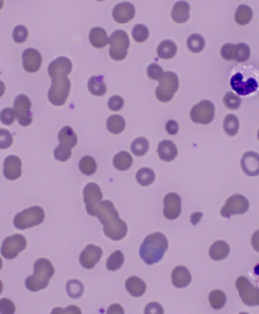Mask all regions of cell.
Listing matches in <instances>:
<instances>
[{"instance_id": "cell-6", "label": "cell", "mask_w": 259, "mask_h": 314, "mask_svg": "<svg viewBox=\"0 0 259 314\" xmlns=\"http://www.w3.org/2000/svg\"><path fill=\"white\" fill-rule=\"evenodd\" d=\"M159 85L156 88L155 95L161 102H168L174 96V93L178 90L179 80L174 72H164L161 78L158 80Z\"/></svg>"}, {"instance_id": "cell-8", "label": "cell", "mask_w": 259, "mask_h": 314, "mask_svg": "<svg viewBox=\"0 0 259 314\" xmlns=\"http://www.w3.org/2000/svg\"><path fill=\"white\" fill-rule=\"evenodd\" d=\"M236 288L242 302L248 306L259 305V290L254 287L246 277H239L236 281Z\"/></svg>"}, {"instance_id": "cell-23", "label": "cell", "mask_w": 259, "mask_h": 314, "mask_svg": "<svg viewBox=\"0 0 259 314\" xmlns=\"http://www.w3.org/2000/svg\"><path fill=\"white\" fill-rule=\"evenodd\" d=\"M189 4L186 1H177L173 6L171 17L177 23H184L189 18Z\"/></svg>"}, {"instance_id": "cell-50", "label": "cell", "mask_w": 259, "mask_h": 314, "mask_svg": "<svg viewBox=\"0 0 259 314\" xmlns=\"http://www.w3.org/2000/svg\"><path fill=\"white\" fill-rule=\"evenodd\" d=\"M164 71L162 69L161 66H159L158 64H150L147 68V74L149 78L153 79V80H159L161 78V76L163 75Z\"/></svg>"}, {"instance_id": "cell-20", "label": "cell", "mask_w": 259, "mask_h": 314, "mask_svg": "<svg viewBox=\"0 0 259 314\" xmlns=\"http://www.w3.org/2000/svg\"><path fill=\"white\" fill-rule=\"evenodd\" d=\"M3 174L9 180H15L21 175V160L15 155L6 157L3 164Z\"/></svg>"}, {"instance_id": "cell-56", "label": "cell", "mask_w": 259, "mask_h": 314, "mask_svg": "<svg viewBox=\"0 0 259 314\" xmlns=\"http://www.w3.org/2000/svg\"><path fill=\"white\" fill-rule=\"evenodd\" d=\"M106 314H125V311H124V308L120 304L114 303L108 307Z\"/></svg>"}, {"instance_id": "cell-4", "label": "cell", "mask_w": 259, "mask_h": 314, "mask_svg": "<svg viewBox=\"0 0 259 314\" xmlns=\"http://www.w3.org/2000/svg\"><path fill=\"white\" fill-rule=\"evenodd\" d=\"M44 219L45 212L43 208L39 206H34L16 214L13 219V224L15 228L24 230L40 225L41 223H43Z\"/></svg>"}, {"instance_id": "cell-18", "label": "cell", "mask_w": 259, "mask_h": 314, "mask_svg": "<svg viewBox=\"0 0 259 314\" xmlns=\"http://www.w3.org/2000/svg\"><path fill=\"white\" fill-rule=\"evenodd\" d=\"M42 55L36 49L28 48L22 53V66L24 70L30 73L39 71L42 65Z\"/></svg>"}, {"instance_id": "cell-25", "label": "cell", "mask_w": 259, "mask_h": 314, "mask_svg": "<svg viewBox=\"0 0 259 314\" xmlns=\"http://www.w3.org/2000/svg\"><path fill=\"white\" fill-rule=\"evenodd\" d=\"M58 140L60 142V145L68 149H72L77 145V136L73 129L69 126H65L61 129L58 134Z\"/></svg>"}, {"instance_id": "cell-54", "label": "cell", "mask_w": 259, "mask_h": 314, "mask_svg": "<svg viewBox=\"0 0 259 314\" xmlns=\"http://www.w3.org/2000/svg\"><path fill=\"white\" fill-rule=\"evenodd\" d=\"M145 314H164V309L162 305L158 302H151L149 303L144 310Z\"/></svg>"}, {"instance_id": "cell-45", "label": "cell", "mask_w": 259, "mask_h": 314, "mask_svg": "<svg viewBox=\"0 0 259 314\" xmlns=\"http://www.w3.org/2000/svg\"><path fill=\"white\" fill-rule=\"evenodd\" d=\"M12 37L15 43L21 44L24 43L28 37V31L24 25H17L12 32Z\"/></svg>"}, {"instance_id": "cell-24", "label": "cell", "mask_w": 259, "mask_h": 314, "mask_svg": "<svg viewBox=\"0 0 259 314\" xmlns=\"http://www.w3.org/2000/svg\"><path fill=\"white\" fill-rule=\"evenodd\" d=\"M230 253V246L224 240H218L209 249V255L214 260L225 259Z\"/></svg>"}, {"instance_id": "cell-21", "label": "cell", "mask_w": 259, "mask_h": 314, "mask_svg": "<svg viewBox=\"0 0 259 314\" xmlns=\"http://www.w3.org/2000/svg\"><path fill=\"white\" fill-rule=\"evenodd\" d=\"M241 167L249 176H257L259 174V155L254 151L246 152L241 159Z\"/></svg>"}, {"instance_id": "cell-53", "label": "cell", "mask_w": 259, "mask_h": 314, "mask_svg": "<svg viewBox=\"0 0 259 314\" xmlns=\"http://www.w3.org/2000/svg\"><path fill=\"white\" fill-rule=\"evenodd\" d=\"M51 314H82L79 307L76 305H69L68 307L61 308V307H56L52 310Z\"/></svg>"}, {"instance_id": "cell-17", "label": "cell", "mask_w": 259, "mask_h": 314, "mask_svg": "<svg viewBox=\"0 0 259 314\" xmlns=\"http://www.w3.org/2000/svg\"><path fill=\"white\" fill-rule=\"evenodd\" d=\"M181 213V198L178 194L169 193L164 198L163 214L166 219L175 220Z\"/></svg>"}, {"instance_id": "cell-9", "label": "cell", "mask_w": 259, "mask_h": 314, "mask_svg": "<svg viewBox=\"0 0 259 314\" xmlns=\"http://www.w3.org/2000/svg\"><path fill=\"white\" fill-rule=\"evenodd\" d=\"M215 118V106L210 100H202L192 107L190 111V119L192 122L202 125H208Z\"/></svg>"}, {"instance_id": "cell-36", "label": "cell", "mask_w": 259, "mask_h": 314, "mask_svg": "<svg viewBox=\"0 0 259 314\" xmlns=\"http://www.w3.org/2000/svg\"><path fill=\"white\" fill-rule=\"evenodd\" d=\"M209 301L214 309L219 310L225 306L227 302V297L222 290H214L209 295Z\"/></svg>"}, {"instance_id": "cell-28", "label": "cell", "mask_w": 259, "mask_h": 314, "mask_svg": "<svg viewBox=\"0 0 259 314\" xmlns=\"http://www.w3.org/2000/svg\"><path fill=\"white\" fill-rule=\"evenodd\" d=\"M126 289L133 297H140L146 292V284L138 277H130L126 281Z\"/></svg>"}, {"instance_id": "cell-15", "label": "cell", "mask_w": 259, "mask_h": 314, "mask_svg": "<svg viewBox=\"0 0 259 314\" xmlns=\"http://www.w3.org/2000/svg\"><path fill=\"white\" fill-rule=\"evenodd\" d=\"M231 86L239 95H248L253 93L258 88V83L255 79L249 78L243 81V75L241 73L235 74L231 78Z\"/></svg>"}, {"instance_id": "cell-33", "label": "cell", "mask_w": 259, "mask_h": 314, "mask_svg": "<svg viewBox=\"0 0 259 314\" xmlns=\"http://www.w3.org/2000/svg\"><path fill=\"white\" fill-rule=\"evenodd\" d=\"M252 16H253V12L251 8L248 5L241 4L236 10L235 21L239 25H246L251 21Z\"/></svg>"}, {"instance_id": "cell-44", "label": "cell", "mask_w": 259, "mask_h": 314, "mask_svg": "<svg viewBox=\"0 0 259 314\" xmlns=\"http://www.w3.org/2000/svg\"><path fill=\"white\" fill-rule=\"evenodd\" d=\"M237 48V54L235 60L237 62H245L249 59L250 57V48L247 44L245 43H239L236 45Z\"/></svg>"}, {"instance_id": "cell-12", "label": "cell", "mask_w": 259, "mask_h": 314, "mask_svg": "<svg viewBox=\"0 0 259 314\" xmlns=\"http://www.w3.org/2000/svg\"><path fill=\"white\" fill-rule=\"evenodd\" d=\"M249 209L248 200L242 195H233L225 203L221 209V215L225 218H230L233 215L244 214Z\"/></svg>"}, {"instance_id": "cell-3", "label": "cell", "mask_w": 259, "mask_h": 314, "mask_svg": "<svg viewBox=\"0 0 259 314\" xmlns=\"http://www.w3.org/2000/svg\"><path fill=\"white\" fill-rule=\"evenodd\" d=\"M34 269V275L25 280V287L32 292H37L48 287L51 278L55 274V269L47 258H39L35 263Z\"/></svg>"}, {"instance_id": "cell-32", "label": "cell", "mask_w": 259, "mask_h": 314, "mask_svg": "<svg viewBox=\"0 0 259 314\" xmlns=\"http://www.w3.org/2000/svg\"><path fill=\"white\" fill-rule=\"evenodd\" d=\"M106 128L112 134H120L126 128V121L122 116L112 115L106 121Z\"/></svg>"}, {"instance_id": "cell-10", "label": "cell", "mask_w": 259, "mask_h": 314, "mask_svg": "<svg viewBox=\"0 0 259 314\" xmlns=\"http://www.w3.org/2000/svg\"><path fill=\"white\" fill-rule=\"evenodd\" d=\"M32 102L25 94H19L15 97L13 102V111L20 126H30L33 122V116L31 113Z\"/></svg>"}, {"instance_id": "cell-39", "label": "cell", "mask_w": 259, "mask_h": 314, "mask_svg": "<svg viewBox=\"0 0 259 314\" xmlns=\"http://www.w3.org/2000/svg\"><path fill=\"white\" fill-rule=\"evenodd\" d=\"M224 131L229 136H235L239 131V120L235 115H228L224 119Z\"/></svg>"}, {"instance_id": "cell-46", "label": "cell", "mask_w": 259, "mask_h": 314, "mask_svg": "<svg viewBox=\"0 0 259 314\" xmlns=\"http://www.w3.org/2000/svg\"><path fill=\"white\" fill-rule=\"evenodd\" d=\"M236 54H237L236 45H233V44H230V43L223 45V47L221 49V56L223 57V59H225L227 61L235 60Z\"/></svg>"}, {"instance_id": "cell-29", "label": "cell", "mask_w": 259, "mask_h": 314, "mask_svg": "<svg viewBox=\"0 0 259 314\" xmlns=\"http://www.w3.org/2000/svg\"><path fill=\"white\" fill-rule=\"evenodd\" d=\"M88 90L95 96H102L106 93V85L102 76H92L87 83Z\"/></svg>"}, {"instance_id": "cell-7", "label": "cell", "mask_w": 259, "mask_h": 314, "mask_svg": "<svg viewBox=\"0 0 259 314\" xmlns=\"http://www.w3.org/2000/svg\"><path fill=\"white\" fill-rule=\"evenodd\" d=\"M70 88L71 82L68 77L52 79V85L48 92L50 102L56 107L63 106L68 98Z\"/></svg>"}, {"instance_id": "cell-38", "label": "cell", "mask_w": 259, "mask_h": 314, "mask_svg": "<svg viewBox=\"0 0 259 314\" xmlns=\"http://www.w3.org/2000/svg\"><path fill=\"white\" fill-rule=\"evenodd\" d=\"M66 290L71 298L78 299L82 296L84 287L79 280H69L66 284Z\"/></svg>"}, {"instance_id": "cell-58", "label": "cell", "mask_w": 259, "mask_h": 314, "mask_svg": "<svg viewBox=\"0 0 259 314\" xmlns=\"http://www.w3.org/2000/svg\"><path fill=\"white\" fill-rule=\"evenodd\" d=\"M2 290H3V284H2V282L0 280V294L2 293Z\"/></svg>"}, {"instance_id": "cell-35", "label": "cell", "mask_w": 259, "mask_h": 314, "mask_svg": "<svg viewBox=\"0 0 259 314\" xmlns=\"http://www.w3.org/2000/svg\"><path fill=\"white\" fill-rule=\"evenodd\" d=\"M186 44H187V48L192 53H200L205 49V46H206L205 39L203 38V36L198 34L190 35L187 39Z\"/></svg>"}, {"instance_id": "cell-55", "label": "cell", "mask_w": 259, "mask_h": 314, "mask_svg": "<svg viewBox=\"0 0 259 314\" xmlns=\"http://www.w3.org/2000/svg\"><path fill=\"white\" fill-rule=\"evenodd\" d=\"M165 129H166V131H167L168 134H170V135H176V134L178 133L179 127H178V124H177L176 121L170 120V121H168V122L166 123Z\"/></svg>"}, {"instance_id": "cell-31", "label": "cell", "mask_w": 259, "mask_h": 314, "mask_svg": "<svg viewBox=\"0 0 259 314\" xmlns=\"http://www.w3.org/2000/svg\"><path fill=\"white\" fill-rule=\"evenodd\" d=\"M112 163L118 170L126 171L132 166L133 157L127 151H121L114 155Z\"/></svg>"}, {"instance_id": "cell-59", "label": "cell", "mask_w": 259, "mask_h": 314, "mask_svg": "<svg viewBox=\"0 0 259 314\" xmlns=\"http://www.w3.org/2000/svg\"><path fill=\"white\" fill-rule=\"evenodd\" d=\"M2 6H3V1H2V0H0V9L2 8Z\"/></svg>"}, {"instance_id": "cell-61", "label": "cell", "mask_w": 259, "mask_h": 314, "mask_svg": "<svg viewBox=\"0 0 259 314\" xmlns=\"http://www.w3.org/2000/svg\"><path fill=\"white\" fill-rule=\"evenodd\" d=\"M239 314H249V313H247V312H240V313Z\"/></svg>"}, {"instance_id": "cell-49", "label": "cell", "mask_w": 259, "mask_h": 314, "mask_svg": "<svg viewBox=\"0 0 259 314\" xmlns=\"http://www.w3.org/2000/svg\"><path fill=\"white\" fill-rule=\"evenodd\" d=\"M72 155L71 149H68L62 145H58L54 150V157L59 161H67Z\"/></svg>"}, {"instance_id": "cell-16", "label": "cell", "mask_w": 259, "mask_h": 314, "mask_svg": "<svg viewBox=\"0 0 259 314\" xmlns=\"http://www.w3.org/2000/svg\"><path fill=\"white\" fill-rule=\"evenodd\" d=\"M102 256V249L94 244H89L82 250L79 256V261L84 269H93Z\"/></svg>"}, {"instance_id": "cell-51", "label": "cell", "mask_w": 259, "mask_h": 314, "mask_svg": "<svg viewBox=\"0 0 259 314\" xmlns=\"http://www.w3.org/2000/svg\"><path fill=\"white\" fill-rule=\"evenodd\" d=\"M107 106H108V109L112 112H118V111H121L124 107V99L122 96L120 95H114V96H111L107 102Z\"/></svg>"}, {"instance_id": "cell-40", "label": "cell", "mask_w": 259, "mask_h": 314, "mask_svg": "<svg viewBox=\"0 0 259 314\" xmlns=\"http://www.w3.org/2000/svg\"><path fill=\"white\" fill-rule=\"evenodd\" d=\"M124 261H125V257H124L123 252L121 250H116L107 258L106 268L109 271H118L122 268V266L124 265Z\"/></svg>"}, {"instance_id": "cell-14", "label": "cell", "mask_w": 259, "mask_h": 314, "mask_svg": "<svg viewBox=\"0 0 259 314\" xmlns=\"http://www.w3.org/2000/svg\"><path fill=\"white\" fill-rule=\"evenodd\" d=\"M83 199L85 203L87 212L91 215L94 207L102 201V193L95 182H89L83 189Z\"/></svg>"}, {"instance_id": "cell-5", "label": "cell", "mask_w": 259, "mask_h": 314, "mask_svg": "<svg viewBox=\"0 0 259 314\" xmlns=\"http://www.w3.org/2000/svg\"><path fill=\"white\" fill-rule=\"evenodd\" d=\"M109 56L114 61H122L128 56L130 48V39L125 31L118 30L108 38Z\"/></svg>"}, {"instance_id": "cell-1", "label": "cell", "mask_w": 259, "mask_h": 314, "mask_svg": "<svg viewBox=\"0 0 259 314\" xmlns=\"http://www.w3.org/2000/svg\"><path fill=\"white\" fill-rule=\"evenodd\" d=\"M91 216H95L103 225V232L111 240H122L128 233L127 223L120 218L114 205L108 201H101L97 204Z\"/></svg>"}, {"instance_id": "cell-11", "label": "cell", "mask_w": 259, "mask_h": 314, "mask_svg": "<svg viewBox=\"0 0 259 314\" xmlns=\"http://www.w3.org/2000/svg\"><path fill=\"white\" fill-rule=\"evenodd\" d=\"M26 246V239L20 234H13L4 239L1 245V254L6 259L15 258Z\"/></svg>"}, {"instance_id": "cell-43", "label": "cell", "mask_w": 259, "mask_h": 314, "mask_svg": "<svg viewBox=\"0 0 259 314\" xmlns=\"http://www.w3.org/2000/svg\"><path fill=\"white\" fill-rule=\"evenodd\" d=\"M224 103L229 110H238L241 106V98L234 92H227L224 96Z\"/></svg>"}, {"instance_id": "cell-60", "label": "cell", "mask_w": 259, "mask_h": 314, "mask_svg": "<svg viewBox=\"0 0 259 314\" xmlns=\"http://www.w3.org/2000/svg\"><path fill=\"white\" fill-rule=\"evenodd\" d=\"M2 269V259L0 258V270Z\"/></svg>"}, {"instance_id": "cell-47", "label": "cell", "mask_w": 259, "mask_h": 314, "mask_svg": "<svg viewBox=\"0 0 259 314\" xmlns=\"http://www.w3.org/2000/svg\"><path fill=\"white\" fill-rule=\"evenodd\" d=\"M15 120V114L13 109L10 108H5L1 111L0 113V121L2 124L6 126H10L14 123Z\"/></svg>"}, {"instance_id": "cell-19", "label": "cell", "mask_w": 259, "mask_h": 314, "mask_svg": "<svg viewBox=\"0 0 259 314\" xmlns=\"http://www.w3.org/2000/svg\"><path fill=\"white\" fill-rule=\"evenodd\" d=\"M136 14L135 6L131 2H122L117 4L112 9L113 19L119 23L131 21Z\"/></svg>"}, {"instance_id": "cell-52", "label": "cell", "mask_w": 259, "mask_h": 314, "mask_svg": "<svg viewBox=\"0 0 259 314\" xmlns=\"http://www.w3.org/2000/svg\"><path fill=\"white\" fill-rule=\"evenodd\" d=\"M15 313V305L12 301L7 298L0 300V314Z\"/></svg>"}, {"instance_id": "cell-2", "label": "cell", "mask_w": 259, "mask_h": 314, "mask_svg": "<svg viewBox=\"0 0 259 314\" xmlns=\"http://www.w3.org/2000/svg\"><path fill=\"white\" fill-rule=\"evenodd\" d=\"M168 248V240L161 232H155L146 236L141 247L140 256L147 265L159 263Z\"/></svg>"}, {"instance_id": "cell-27", "label": "cell", "mask_w": 259, "mask_h": 314, "mask_svg": "<svg viewBox=\"0 0 259 314\" xmlns=\"http://www.w3.org/2000/svg\"><path fill=\"white\" fill-rule=\"evenodd\" d=\"M89 42L97 49L104 48L108 44V36L101 28H93L89 32Z\"/></svg>"}, {"instance_id": "cell-42", "label": "cell", "mask_w": 259, "mask_h": 314, "mask_svg": "<svg viewBox=\"0 0 259 314\" xmlns=\"http://www.w3.org/2000/svg\"><path fill=\"white\" fill-rule=\"evenodd\" d=\"M133 39L138 43H144L149 38V30L144 24H136L132 30Z\"/></svg>"}, {"instance_id": "cell-30", "label": "cell", "mask_w": 259, "mask_h": 314, "mask_svg": "<svg viewBox=\"0 0 259 314\" xmlns=\"http://www.w3.org/2000/svg\"><path fill=\"white\" fill-rule=\"evenodd\" d=\"M176 53H177V46L170 40L162 41L157 48V54L161 59L165 60L172 59L176 55Z\"/></svg>"}, {"instance_id": "cell-41", "label": "cell", "mask_w": 259, "mask_h": 314, "mask_svg": "<svg viewBox=\"0 0 259 314\" xmlns=\"http://www.w3.org/2000/svg\"><path fill=\"white\" fill-rule=\"evenodd\" d=\"M79 169L85 175H92L97 169V164L94 158L91 156H84L79 161Z\"/></svg>"}, {"instance_id": "cell-48", "label": "cell", "mask_w": 259, "mask_h": 314, "mask_svg": "<svg viewBox=\"0 0 259 314\" xmlns=\"http://www.w3.org/2000/svg\"><path fill=\"white\" fill-rule=\"evenodd\" d=\"M13 137L11 133L5 129H0V149H7L12 145Z\"/></svg>"}, {"instance_id": "cell-37", "label": "cell", "mask_w": 259, "mask_h": 314, "mask_svg": "<svg viewBox=\"0 0 259 314\" xmlns=\"http://www.w3.org/2000/svg\"><path fill=\"white\" fill-rule=\"evenodd\" d=\"M131 150L136 156H144L149 150V141L144 137H139L132 142Z\"/></svg>"}, {"instance_id": "cell-13", "label": "cell", "mask_w": 259, "mask_h": 314, "mask_svg": "<svg viewBox=\"0 0 259 314\" xmlns=\"http://www.w3.org/2000/svg\"><path fill=\"white\" fill-rule=\"evenodd\" d=\"M72 71V62L67 57H59L52 61L48 67V73L51 79L67 77Z\"/></svg>"}, {"instance_id": "cell-34", "label": "cell", "mask_w": 259, "mask_h": 314, "mask_svg": "<svg viewBox=\"0 0 259 314\" xmlns=\"http://www.w3.org/2000/svg\"><path fill=\"white\" fill-rule=\"evenodd\" d=\"M136 179L138 184L142 187L150 186L155 180V173L154 171L149 167H143L139 169L136 173Z\"/></svg>"}, {"instance_id": "cell-22", "label": "cell", "mask_w": 259, "mask_h": 314, "mask_svg": "<svg viewBox=\"0 0 259 314\" xmlns=\"http://www.w3.org/2000/svg\"><path fill=\"white\" fill-rule=\"evenodd\" d=\"M171 277L173 286L176 288H185L191 282V275L189 271L183 266L176 267L173 270Z\"/></svg>"}, {"instance_id": "cell-57", "label": "cell", "mask_w": 259, "mask_h": 314, "mask_svg": "<svg viewBox=\"0 0 259 314\" xmlns=\"http://www.w3.org/2000/svg\"><path fill=\"white\" fill-rule=\"evenodd\" d=\"M4 91H5V85H4V83L0 80V97L3 95Z\"/></svg>"}, {"instance_id": "cell-26", "label": "cell", "mask_w": 259, "mask_h": 314, "mask_svg": "<svg viewBox=\"0 0 259 314\" xmlns=\"http://www.w3.org/2000/svg\"><path fill=\"white\" fill-rule=\"evenodd\" d=\"M158 155L162 161H172L177 156V148L176 145L170 140H163L158 145Z\"/></svg>"}]
</instances>
